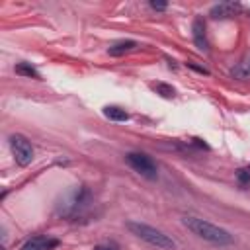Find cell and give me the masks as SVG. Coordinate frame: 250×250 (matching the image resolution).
Listing matches in <instances>:
<instances>
[{
    "mask_svg": "<svg viewBox=\"0 0 250 250\" xmlns=\"http://www.w3.org/2000/svg\"><path fill=\"white\" fill-rule=\"evenodd\" d=\"M238 12H242V6L238 2H221L209 10V14L213 18H229V16L238 14Z\"/></svg>",
    "mask_w": 250,
    "mask_h": 250,
    "instance_id": "obj_8",
    "label": "cell"
},
{
    "mask_svg": "<svg viewBox=\"0 0 250 250\" xmlns=\"http://www.w3.org/2000/svg\"><path fill=\"white\" fill-rule=\"evenodd\" d=\"M182 223L188 230H191L197 238L209 242V244H215V246H230L234 242L232 234L201 217H195V215H184L182 217Z\"/></svg>",
    "mask_w": 250,
    "mask_h": 250,
    "instance_id": "obj_1",
    "label": "cell"
},
{
    "mask_svg": "<svg viewBox=\"0 0 250 250\" xmlns=\"http://www.w3.org/2000/svg\"><path fill=\"white\" fill-rule=\"evenodd\" d=\"M125 160H127V164H129L135 172H139L141 176H145V178H148V180H156L158 168H156V162H154L148 154H145V152H127V154H125Z\"/></svg>",
    "mask_w": 250,
    "mask_h": 250,
    "instance_id": "obj_4",
    "label": "cell"
},
{
    "mask_svg": "<svg viewBox=\"0 0 250 250\" xmlns=\"http://www.w3.org/2000/svg\"><path fill=\"white\" fill-rule=\"evenodd\" d=\"M148 6H150L152 10H158V12H162V10H166V8H168V4H166V2H156V0H150V2H148Z\"/></svg>",
    "mask_w": 250,
    "mask_h": 250,
    "instance_id": "obj_15",
    "label": "cell"
},
{
    "mask_svg": "<svg viewBox=\"0 0 250 250\" xmlns=\"http://www.w3.org/2000/svg\"><path fill=\"white\" fill-rule=\"evenodd\" d=\"M104 115L107 119H111V121H127L129 119V113L123 107H119V105H107V107H104Z\"/></svg>",
    "mask_w": 250,
    "mask_h": 250,
    "instance_id": "obj_11",
    "label": "cell"
},
{
    "mask_svg": "<svg viewBox=\"0 0 250 250\" xmlns=\"http://www.w3.org/2000/svg\"><path fill=\"white\" fill-rule=\"evenodd\" d=\"M150 88L156 94H160L162 98H174V94H176V90L170 84H164V82H154V84H150Z\"/></svg>",
    "mask_w": 250,
    "mask_h": 250,
    "instance_id": "obj_13",
    "label": "cell"
},
{
    "mask_svg": "<svg viewBox=\"0 0 250 250\" xmlns=\"http://www.w3.org/2000/svg\"><path fill=\"white\" fill-rule=\"evenodd\" d=\"M189 66H191L193 70H197V72H201V74H209V70H207V68H201V66H195V64H191V62H189Z\"/></svg>",
    "mask_w": 250,
    "mask_h": 250,
    "instance_id": "obj_16",
    "label": "cell"
},
{
    "mask_svg": "<svg viewBox=\"0 0 250 250\" xmlns=\"http://www.w3.org/2000/svg\"><path fill=\"white\" fill-rule=\"evenodd\" d=\"M135 47H137V41H133V39L117 41V43H113V45L107 49V55H111V57H121V55H125V53L133 51Z\"/></svg>",
    "mask_w": 250,
    "mask_h": 250,
    "instance_id": "obj_9",
    "label": "cell"
},
{
    "mask_svg": "<svg viewBox=\"0 0 250 250\" xmlns=\"http://www.w3.org/2000/svg\"><path fill=\"white\" fill-rule=\"evenodd\" d=\"M8 143H10V150H12V154H14V160H16L20 166L31 164V160H33V146H31V143H29L23 135H20V133L10 135Z\"/></svg>",
    "mask_w": 250,
    "mask_h": 250,
    "instance_id": "obj_5",
    "label": "cell"
},
{
    "mask_svg": "<svg viewBox=\"0 0 250 250\" xmlns=\"http://www.w3.org/2000/svg\"><path fill=\"white\" fill-rule=\"evenodd\" d=\"M57 246H59V238L37 234V236H31L29 240H25L20 250H53Z\"/></svg>",
    "mask_w": 250,
    "mask_h": 250,
    "instance_id": "obj_6",
    "label": "cell"
},
{
    "mask_svg": "<svg viewBox=\"0 0 250 250\" xmlns=\"http://www.w3.org/2000/svg\"><path fill=\"white\" fill-rule=\"evenodd\" d=\"M16 72L21 74V76H27V78H41V74L37 72V68H33L29 62H18L16 64Z\"/></svg>",
    "mask_w": 250,
    "mask_h": 250,
    "instance_id": "obj_12",
    "label": "cell"
},
{
    "mask_svg": "<svg viewBox=\"0 0 250 250\" xmlns=\"http://www.w3.org/2000/svg\"><path fill=\"white\" fill-rule=\"evenodd\" d=\"M94 250H113V248H109V246H96Z\"/></svg>",
    "mask_w": 250,
    "mask_h": 250,
    "instance_id": "obj_17",
    "label": "cell"
},
{
    "mask_svg": "<svg viewBox=\"0 0 250 250\" xmlns=\"http://www.w3.org/2000/svg\"><path fill=\"white\" fill-rule=\"evenodd\" d=\"M236 180H238V184H240L242 188L250 184V164L244 166V168H240V170L236 172Z\"/></svg>",
    "mask_w": 250,
    "mask_h": 250,
    "instance_id": "obj_14",
    "label": "cell"
},
{
    "mask_svg": "<svg viewBox=\"0 0 250 250\" xmlns=\"http://www.w3.org/2000/svg\"><path fill=\"white\" fill-rule=\"evenodd\" d=\"M127 229L135 236H139L141 240L148 242L150 246H156L158 250H176V240L170 238L168 234H164L162 230L150 227V225H145V223H139V221H129Z\"/></svg>",
    "mask_w": 250,
    "mask_h": 250,
    "instance_id": "obj_2",
    "label": "cell"
},
{
    "mask_svg": "<svg viewBox=\"0 0 250 250\" xmlns=\"http://www.w3.org/2000/svg\"><path fill=\"white\" fill-rule=\"evenodd\" d=\"M191 35H193V43L197 45V49L207 51L209 43H207V35H205V23L201 18H195L191 23Z\"/></svg>",
    "mask_w": 250,
    "mask_h": 250,
    "instance_id": "obj_7",
    "label": "cell"
},
{
    "mask_svg": "<svg viewBox=\"0 0 250 250\" xmlns=\"http://www.w3.org/2000/svg\"><path fill=\"white\" fill-rule=\"evenodd\" d=\"M88 205H90V191H88L84 186H80V188H76L74 191H70L68 197H66L62 203H59V213H61L62 217L74 219V217H78V215L82 213V209H86Z\"/></svg>",
    "mask_w": 250,
    "mask_h": 250,
    "instance_id": "obj_3",
    "label": "cell"
},
{
    "mask_svg": "<svg viewBox=\"0 0 250 250\" xmlns=\"http://www.w3.org/2000/svg\"><path fill=\"white\" fill-rule=\"evenodd\" d=\"M230 74L236 78V80H250V57L242 59L240 62H236L230 70Z\"/></svg>",
    "mask_w": 250,
    "mask_h": 250,
    "instance_id": "obj_10",
    "label": "cell"
}]
</instances>
